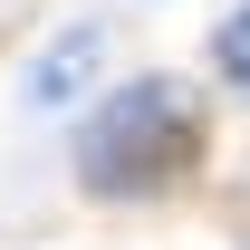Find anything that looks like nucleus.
<instances>
[{
	"label": "nucleus",
	"mask_w": 250,
	"mask_h": 250,
	"mask_svg": "<svg viewBox=\"0 0 250 250\" xmlns=\"http://www.w3.org/2000/svg\"><path fill=\"white\" fill-rule=\"evenodd\" d=\"M192 164H202V96L183 77H125V87L87 96V116H77V183L96 202L173 192Z\"/></svg>",
	"instance_id": "1"
},
{
	"label": "nucleus",
	"mask_w": 250,
	"mask_h": 250,
	"mask_svg": "<svg viewBox=\"0 0 250 250\" xmlns=\"http://www.w3.org/2000/svg\"><path fill=\"white\" fill-rule=\"evenodd\" d=\"M87 67H96V29H67L58 48L29 67V96H39V106H67V96L87 87Z\"/></svg>",
	"instance_id": "2"
},
{
	"label": "nucleus",
	"mask_w": 250,
	"mask_h": 250,
	"mask_svg": "<svg viewBox=\"0 0 250 250\" xmlns=\"http://www.w3.org/2000/svg\"><path fill=\"white\" fill-rule=\"evenodd\" d=\"M212 67H221V77L250 96V0H241V10H231V20L212 29Z\"/></svg>",
	"instance_id": "3"
}]
</instances>
